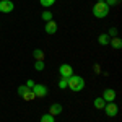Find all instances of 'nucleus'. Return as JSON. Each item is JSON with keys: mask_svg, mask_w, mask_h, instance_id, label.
Masks as SVG:
<instances>
[{"mask_svg": "<svg viewBox=\"0 0 122 122\" xmlns=\"http://www.w3.org/2000/svg\"><path fill=\"white\" fill-rule=\"evenodd\" d=\"M31 90H33V93H34L36 98H44V96L49 93V90H47L44 85H41V83H34V86H33Z\"/></svg>", "mask_w": 122, "mask_h": 122, "instance_id": "7ed1b4c3", "label": "nucleus"}, {"mask_svg": "<svg viewBox=\"0 0 122 122\" xmlns=\"http://www.w3.org/2000/svg\"><path fill=\"white\" fill-rule=\"evenodd\" d=\"M41 122H56V121H54V116H51V114H42V116H41Z\"/></svg>", "mask_w": 122, "mask_h": 122, "instance_id": "f3484780", "label": "nucleus"}, {"mask_svg": "<svg viewBox=\"0 0 122 122\" xmlns=\"http://www.w3.org/2000/svg\"><path fill=\"white\" fill-rule=\"evenodd\" d=\"M104 111H106V116H109V117H116L117 112H119V107H117V104L112 101V103H106Z\"/></svg>", "mask_w": 122, "mask_h": 122, "instance_id": "20e7f679", "label": "nucleus"}, {"mask_svg": "<svg viewBox=\"0 0 122 122\" xmlns=\"http://www.w3.org/2000/svg\"><path fill=\"white\" fill-rule=\"evenodd\" d=\"M29 90H31V88H28L26 85H21V86H20V88H18V94H20V96H23V94H25V93H28Z\"/></svg>", "mask_w": 122, "mask_h": 122, "instance_id": "6ab92c4d", "label": "nucleus"}, {"mask_svg": "<svg viewBox=\"0 0 122 122\" xmlns=\"http://www.w3.org/2000/svg\"><path fill=\"white\" fill-rule=\"evenodd\" d=\"M109 7L104 3V2H96L93 7V15L96 18H106L107 15H109Z\"/></svg>", "mask_w": 122, "mask_h": 122, "instance_id": "f03ea898", "label": "nucleus"}, {"mask_svg": "<svg viewBox=\"0 0 122 122\" xmlns=\"http://www.w3.org/2000/svg\"><path fill=\"white\" fill-rule=\"evenodd\" d=\"M107 36H109V38H111V36H112V38H116V36H117V29H116V28H111V29H109V33H107Z\"/></svg>", "mask_w": 122, "mask_h": 122, "instance_id": "4be33fe9", "label": "nucleus"}, {"mask_svg": "<svg viewBox=\"0 0 122 122\" xmlns=\"http://www.w3.org/2000/svg\"><path fill=\"white\" fill-rule=\"evenodd\" d=\"M93 104H94V107H96V109H104V106H106V101H104L103 98H96Z\"/></svg>", "mask_w": 122, "mask_h": 122, "instance_id": "ddd939ff", "label": "nucleus"}, {"mask_svg": "<svg viewBox=\"0 0 122 122\" xmlns=\"http://www.w3.org/2000/svg\"><path fill=\"white\" fill-rule=\"evenodd\" d=\"M68 88L72 91H75V93L81 91L85 88V78L83 76H78V75H72L68 78Z\"/></svg>", "mask_w": 122, "mask_h": 122, "instance_id": "f257e3e1", "label": "nucleus"}, {"mask_svg": "<svg viewBox=\"0 0 122 122\" xmlns=\"http://www.w3.org/2000/svg\"><path fill=\"white\" fill-rule=\"evenodd\" d=\"M109 36H107V33H103V34H99V36H98V42H99V44H101V46H107V44H109Z\"/></svg>", "mask_w": 122, "mask_h": 122, "instance_id": "9b49d317", "label": "nucleus"}, {"mask_svg": "<svg viewBox=\"0 0 122 122\" xmlns=\"http://www.w3.org/2000/svg\"><path fill=\"white\" fill-rule=\"evenodd\" d=\"M41 2V5L44 7V8H49V7H52L54 3H56V0H39Z\"/></svg>", "mask_w": 122, "mask_h": 122, "instance_id": "a211bd4d", "label": "nucleus"}, {"mask_svg": "<svg viewBox=\"0 0 122 122\" xmlns=\"http://www.w3.org/2000/svg\"><path fill=\"white\" fill-rule=\"evenodd\" d=\"M34 68H36L38 72L44 70V62H42V60H36V62H34Z\"/></svg>", "mask_w": 122, "mask_h": 122, "instance_id": "aec40b11", "label": "nucleus"}, {"mask_svg": "<svg viewBox=\"0 0 122 122\" xmlns=\"http://www.w3.org/2000/svg\"><path fill=\"white\" fill-rule=\"evenodd\" d=\"M59 88H60V90H65V88H68V78L60 76V80H59Z\"/></svg>", "mask_w": 122, "mask_h": 122, "instance_id": "4468645a", "label": "nucleus"}, {"mask_svg": "<svg viewBox=\"0 0 122 122\" xmlns=\"http://www.w3.org/2000/svg\"><path fill=\"white\" fill-rule=\"evenodd\" d=\"M44 31H46L47 34H56L57 33V23L54 21V20L47 21L46 25H44Z\"/></svg>", "mask_w": 122, "mask_h": 122, "instance_id": "6e6552de", "label": "nucleus"}, {"mask_svg": "<svg viewBox=\"0 0 122 122\" xmlns=\"http://www.w3.org/2000/svg\"><path fill=\"white\" fill-rule=\"evenodd\" d=\"M96 2H104V0H96Z\"/></svg>", "mask_w": 122, "mask_h": 122, "instance_id": "b1692460", "label": "nucleus"}, {"mask_svg": "<svg viewBox=\"0 0 122 122\" xmlns=\"http://www.w3.org/2000/svg\"><path fill=\"white\" fill-rule=\"evenodd\" d=\"M117 2H119V0H104V3H106V5H107L109 8H111V7H114V5H116Z\"/></svg>", "mask_w": 122, "mask_h": 122, "instance_id": "412c9836", "label": "nucleus"}, {"mask_svg": "<svg viewBox=\"0 0 122 122\" xmlns=\"http://www.w3.org/2000/svg\"><path fill=\"white\" fill-rule=\"evenodd\" d=\"M64 111V107H62V104H59V103H54V104H51V107H49V114L51 116H59V114Z\"/></svg>", "mask_w": 122, "mask_h": 122, "instance_id": "1a4fd4ad", "label": "nucleus"}, {"mask_svg": "<svg viewBox=\"0 0 122 122\" xmlns=\"http://www.w3.org/2000/svg\"><path fill=\"white\" fill-rule=\"evenodd\" d=\"M59 73H60V76H64V78H70V76L73 75V68L68 65V64H62V65L59 67Z\"/></svg>", "mask_w": 122, "mask_h": 122, "instance_id": "39448f33", "label": "nucleus"}, {"mask_svg": "<svg viewBox=\"0 0 122 122\" xmlns=\"http://www.w3.org/2000/svg\"><path fill=\"white\" fill-rule=\"evenodd\" d=\"M109 44H111L114 49H122V41H121V38H119V36L109 39Z\"/></svg>", "mask_w": 122, "mask_h": 122, "instance_id": "9d476101", "label": "nucleus"}, {"mask_svg": "<svg viewBox=\"0 0 122 122\" xmlns=\"http://www.w3.org/2000/svg\"><path fill=\"white\" fill-rule=\"evenodd\" d=\"M41 18L44 20V21H51V20H52V13H51V11H49V10H46V11H42V15H41Z\"/></svg>", "mask_w": 122, "mask_h": 122, "instance_id": "dca6fc26", "label": "nucleus"}, {"mask_svg": "<svg viewBox=\"0 0 122 122\" xmlns=\"http://www.w3.org/2000/svg\"><path fill=\"white\" fill-rule=\"evenodd\" d=\"M15 5L11 0H0V13H10L13 11Z\"/></svg>", "mask_w": 122, "mask_h": 122, "instance_id": "423d86ee", "label": "nucleus"}, {"mask_svg": "<svg viewBox=\"0 0 122 122\" xmlns=\"http://www.w3.org/2000/svg\"><path fill=\"white\" fill-rule=\"evenodd\" d=\"M101 98H103L106 103H112L114 99H116V91H114L112 88H106L103 91V96Z\"/></svg>", "mask_w": 122, "mask_h": 122, "instance_id": "0eeeda50", "label": "nucleus"}, {"mask_svg": "<svg viewBox=\"0 0 122 122\" xmlns=\"http://www.w3.org/2000/svg\"><path fill=\"white\" fill-rule=\"evenodd\" d=\"M26 86H28V88H33V86H34V81H33V80H28V81H26Z\"/></svg>", "mask_w": 122, "mask_h": 122, "instance_id": "5701e85b", "label": "nucleus"}, {"mask_svg": "<svg viewBox=\"0 0 122 122\" xmlns=\"http://www.w3.org/2000/svg\"><path fill=\"white\" fill-rule=\"evenodd\" d=\"M21 98H23L25 101H31V99H34L36 96H34V93H33V90H29L28 93H25L23 96H21Z\"/></svg>", "mask_w": 122, "mask_h": 122, "instance_id": "2eb2a0df", "label": "nucleus"}, {"mask_svg": "<svg viewBox=\"0 0 122 122\" xmlns=\"http://www.w3.org/2000/svg\"><path fill=\"white\" fill-rule=\"evenodd\" d=\"M33 57H34L36 60H44V51H42V49H34Z\"/></svg>", "mask_w": 122, "mask_h": 122, "instance_id": "f8f14e48", "label": "nucleus"}]
</instances>
